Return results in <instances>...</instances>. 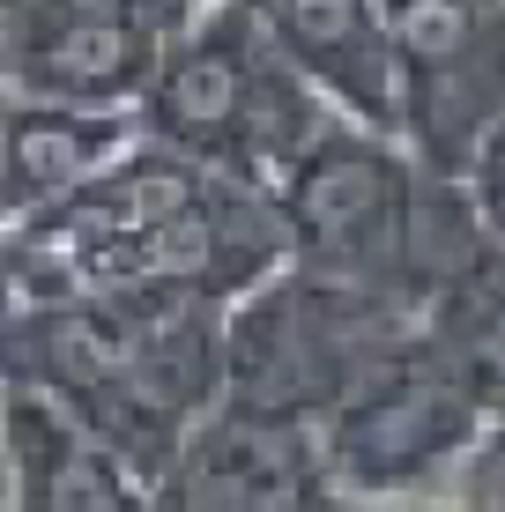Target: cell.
<instances>
[{
	"mask_svg": "<svg viewBox=\"0 0 505 512\" xmlns=\"http://www.w3.org/2000/svg\"><path fill=\"white\" fill-rule=\"evenodd\" d=\"M164 38L127 0H0V97L134 119Z\"/></svg>",
	"mask_w": 505,
	"mask_h": 512,
	"instance_id": "cell-6",
	"label": "cell"
},
{
	"mask_svg": "<svg viewBox=\"0 0 505 512\" xmlns=\"http://www.w3.org/2000/svg\"><path fill=\"white\" fill-rule=\"evenodd\" d=\"M0 512H8V490H0Z\"/></svg>",
	"mask_w": 505,
	"mask_h": 512,
	"instance_id": "cell-12",
	"label": "cell"
},
{
	"mask_svg": "<svg viewBox=\"0 0 505 512\" xmlns=\"http://www.w3.org/2000/svg\"><path fill=\"white\" fill-rule=\"evenodd\" d=\"M431 186H439V171H424L394 134H364L335 119L298 156V171L268 193L283 268L335 282L350 297H372L402 320H424V305H416V223H424Z\"/></svg>",
	"mask_w": 505,
	"mask_h": 512,
	"instance_id": "cell-2",
	"label": "cell"
},
{
	"mask_svg": "<svg viewBox=\"0 0 505 512\" xmlns=\"http://www.w3.org/2000/svg\"><path fill=\"white\" fill-rule=\"evenodd\" d=\"M0 490L8 512H156L112 453L30 394H0Z\"/></svg>",
	"mask_w": 505,
	"mask_h": 512,
	"instance_id": "cell-8",
	"label": "cell"
},
{
	"mask_svg": "<svg viewBox=\"0 0 505 512\" xmlns=\"http://www.w3.org/2000/svg\"><path fill=\"white\" fill-rule=\"evenodd\" d=\"M402 75V149L439 179H468L505 127V0H379Z\"/></svg>",
	"mask_w": 505,
	"mask_h": 512,
	"instance_id": "cell-5",
	"label": "cell"
},
{
	"mask_svg": "<svg viewBox=\"0 0 505 512\" xmlns=\"http://www.w3.org/2000/svg\"><path fill=\"white\" fill-rule=\"evenodd\" d=\"M446 505L454 512H505V423L468 446V461L454 468V483H446Z\"/></svg>",
	"mask_w": 505,
	"mask_h": 512,
	"instance_id": "cell-10",
	"label": "cell"
},
{
	"mask_svg": "<svg viewBox=\"0 0 505 512\" xmlns=\"http://www.w3.org/2000/svg\"><path fill=\"white\" fill-rule=\"evenodd\" d=\"M127 8H142L156 30H179V23H194L201 8H216V0H127Z\"/></svg>",
	"mask_w": 505,
	"mask_h": 512,
	"instance_id": "cell-11",
	"label": "cell"
},
{
	"mask_svg": "<svg viewBox=\"0 0 505 512\" xmlns=\"http://www.w3.org/2000/svg\"><path fill=\"white\" fill-rule=\"evenodd\" d=\"M416 327H424V342L439 349V357L454 364L468 386H476L483 416L505 423V238H498L491 253H483L476 268H468Z\"/></svg>",
	"mask_w": 505,
	"mask_h": 512,
	"instance_id": "cell-9",
	"label": "cell"
},
{
	"mask_svg": "<svg viewBox=\"0 0 505 512\" xmlns=\"http://www.w3.org/2000/svg\"><path fill=\"white\" fill-rule=\"evenodd\" d=\"M483 431H491V416H483L476 386L416 327L320 423V461L350 505H416V498H446L454 468L468 461V446Z\"/></svg>",
	"mask_w": 505,
	"mask_h": 512,
	"instance_id": "cell-4",
	"label": "cell"
},
{
	"mask_svg": "<svg viewBox=\"0 0 505 512\" xmlns=\"http://www.w3.org/2000/svg\"><path fill=\"white\" fill-rule=\"evenodd\" d=\"M409 334L416 320L372 297L275 268L238 305H223V409L320 431Z\"/></svg>",
	"mask_w": 505,
	"mask_h": 512,
	"instance_id": "cell-3",
	"label": "cell"
},
{
	"mask_svg": "<svg viewBox=\"0 0 505 512\" xmlns=\"http://www.w3.org/2000/svg\"><path fill=\"white\" fill-rule=\"evenodd\" d=\"M327 127H335V112L253 38L238 0H216L171 30L142 104H134L142 141L186 156L208 179L260 193V201L298 171V156Z\"/></svg>",
	"mask_w": 505,
	"mask_h": 512,
	"instance_id": "cell-1",
	"label": "cell"
},
{
	"mask_svg": "<svg viewBox=\"0 0 505 512\" xmlns=\"http://www.w3.org/2000/svg\"><path fill=\"white\" fill-rule=\"evenodd\" d=\"M253 38L305 82L342 127L402 141V75H394L379 0H238Z\"/></svg>",
	"mask_w": 505,
	"mask_h": 512,
	"instance_id": "cell-7",
	"label": "cell"
}]
</instances>
